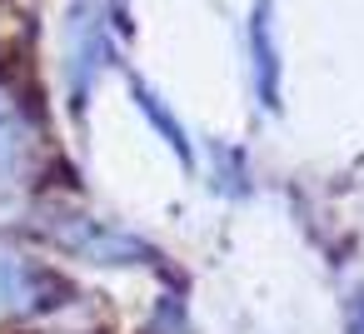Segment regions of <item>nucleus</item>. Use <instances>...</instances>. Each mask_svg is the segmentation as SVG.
<instances>
[{
	"label": "nucleus",
	"instance_id": "nucleus-2",
	"mask_svg": "<svg viewBox=\"0 0 364 334\" xmlns=\"http://www.w3.org/2000/svg\"><path fill=\"white\" fill-rule=\"evenodd\" d=\"M21 160H26V135L6 110H0V180H11L21 170Z\"/></svg>",
	"mask_w": 364,
	"mask_h": 334
},
{
	"label": "nucleus",
	"instance_id": "nucleus-1",
	"mask_svg": "<svg viewBox=\"0 0 364 334\" xmlns=\"http://www.w3.org/2000/svg\"><path fill=\"white\" fill-rule=\"evenodd\" d=\"M36 299H41V279L31 274V264L11 249H0V319L36 309Z\"/></svg>",
	"mask_w": 364,
	"mask_h": 334
}]
</instances>
